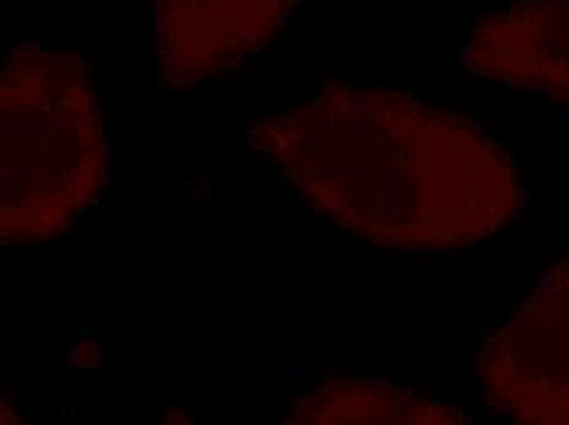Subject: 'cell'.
Here are the masks:
<instances>
[{"mask_svg": "<svg viewBox=\"0 0 569 425\" xmlns=\"http://www.w3.org/2000/svg\"><path fill=\"white\" fill-rule=\"evenodd\" d=\"M246 140L315 215L381 249H467L506 231L526 202L493 136L410 93L331 85Z\"/></svg>", "mask_w": 569, "mask_h": 425, "instance_id": "1", "label": "cell"}, {"mask_svg": "<svg viewBox=\"0 0 569 425\" xmlns=\"http://www.w3.org/2000/svg\"><path fill=\"white\" fill-rule=\"evenodd\" d=\"M109 187V146L89 69L38 45L0 75V241L64 236Z\"/></svg>", "mask_w": 569, "mask_h": 425, "instance_id": "2", "label": "cell"}, {"mask_svg": "<svg viewBox=\"0 0 569 425\" xmlns=\"http://www.w3.org/2000/svg\"><path fill=\"white\" fill-rule=\"evenodd\" d=\"M483 398L528 425H569V258L545 268L479 354Z\"/></svg>", "mask_w": 569, "mask_h": 425, "instance_id": "3", "label": "cell"}, {"mask_svg": "<svg viewBox=\"0 0 569 425\" xmlns=\"http://www.w3.org/2000/svg\"><path fill=\"white\" fill-rule=\"evenodd\" d=\"M300 0H152L162 77L194 87L272 40Z\"/></svg>", "mask_w": 569, "mask_h": 425, "instance_id": "4", "label": "cell"}, {"mask_svg": "<svg viewBox=\"0 0 569 425\" xmlns=\"http://www.w3.org/2000/svg\"><path fill=\"white\" fill-rule=\"evenodd\" d=\"M461 59L471 77L569 106V0H520L483 16Z\"/></svg>", "mask_w": 569, "mask_h": 425, "instance_id": "5", "label": "cell"}, {"mask_svg": "<svg viewBox=\"0 0 569 425\" xmlns=\"http://www.w3.org/2000/svg\"><path fill=\"white\" fill-rule=\"evenodd\" d=\"M284 421L295 425H455L467 423V416L442 401L383 379L335 376L305 392Z\"/></svg>", "mask_w": 569, "mask_h": 425, "instance_id": "6", "label": "cell"}]
</instances>
